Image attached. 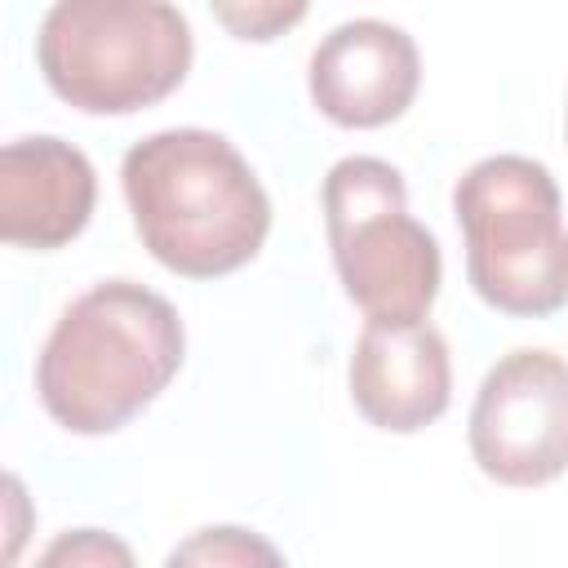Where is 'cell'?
<instances>
[{
  "label": "cell",
  "mask_w": 568,
  "mask_h": 568,
  "mask_svg": "<svg viewBox=\"0 0 568 568\" xmlns=\"http://www.w3.org/2000/svg\"><path fill=\"white\" fill-rule=\"evenodd\" d=\"M120 191L142 248L173 275L217 280L248 266L271 235V195L226 133L160 129L120 160Z\"/></svg>",
  "instance_id": "cell-1"
},
{
  "label": "cell",
  "mask_w": 568,
  "mask_h": 568,
  "mask_svg": "<svg viewBox=\"0 0 568 568\" xmlns=\"http://www.w3.org/2000/svg\"><path fill=\"white\" fill-rule=\"evenodd\" d=\"M182 355L186 328L164 293L98 280L53 320L36 355V399L71 435H111L169 390Z\"/></svg>",
  "instance_id": "cell-2"
},
{
  "label": "cell",
  "mask_w": 568,
  "mask_h": 568,
  "mask_svg": "<svg viewBox=\"0 0 568 568\" xmlns=\"http://www.w3.org/2000/svg\"><path fill=\"white\" fill-rule=\"evenodd\" d=\"M191 22L169 0H58L36 31V67L53 98L84 115H133L182 89Z\"/></svg>",
  "instance_id": "cell-3"
},
{
  "label": "cell",
  "mask_w": 568,
  "mask_h": 568,
  "mask_svg": "<svg viewBox=\"0 0 568 568\" xmlns=\"http://www.w3.org/2000/svg\"><path fill=\"white\" fill-rule=\"evenodd\" d=\"M470 288L501 315L568 306V226L555 173L532 155H484L453 186Z\"/></svg>",
  "instance_id": "cell-4"
},
{
  "label": "cell",
  "mask_w": 568,
  "mask_h": 568,
  "mask_svg": "<svg viewBox=\"0 0 568 568\" xmlns=\"http://www.w3.org/2000/svg\"><path fill=\"white\" fill-rule=\"evenodd\" d=\"M320 204L337 284L364 320H426L444 253L435 231L408 213L404 173L377 155H346L324 173Z\"/></svg>",
  "instance_id": "cell-5"
},
{
  "label": "cell",
  "mask_w": 568,
  "mask_h": 568,
  "mask_svg": "<svg viewBox=\"0 0 568 568\" xmlns=\"http://www.w3.org/2000/svg\"><path fill=\"white\" fill-rule=\"evenodd\" d=\"M466 444L501 488H541L568 470V359L546 346L506 351L479 382Z\"/></svg>",
  "instance_id": "cell-6"
},
{
  "label": "cell",
  "mask_w": 568,
  "mask_h": 568,
  "mask_svg": "<svg viewBox=\"0 0 568 568\" xmlns=\"http://www.w3.org/2000/svg\"><path fill=\"white\" fill-rule=\"evenodd\" d=\"M422 89L417 40L386 18H346L306 62L311 106L337 129H382L399 120Z\"/></svg>",
  "instance_id": "cell-7"
},
{
  "label": "cell",
  "mask_w": 568,
  "mask_h": 568,
  "mask_svg": "<svg viewBox=\"0 0 568 568\" xmlns=\"http://www.w3.org/2000/svg\"><path fill=\"white\" fill-rule=\"evenodd\" d=\"M346 390L355 413L386 435H417L448 413L453 359L448 342L430 320H364Z\"/></svg>",
  "instance_id": "cell-8"
},
{
  "label": "cell",
  "mask_w": 568,
  "mask_h": 568,
  "mask_svg": "<svg viewBox=\"0 0 568 568\" xmlns=\"http://www.w3.org/2000/svg\"><path fill=\"white\" fill-rule=\"evenodd\" d=\"M98 204L93 160L53 133L13 138L0 151V240L9 248L71 244Z\"/></svg>",
  "instance_id": "cell-9"
},
{
  "label": "cell",
  "mask_w": 568,
  "mask_h": 568,
  "mask_svg": "<svg viewBox=\"0 0 568 568\" xmlns=\"http://www.w3.org/2000/svg\"><path fill=\"white\" fill-rule=\"evenodd\" d=\"M164 568H288V559L248 524H204L169 550Z\"/></svg>",
  "instance_id": "cell-10"
},
{
  "label": "cell",
  "mask_w": 568,
  "mask_h": 568,
  "mask_svg": "<svg viewBox=\"0 0 568 568\" xmlns=\"http://www.w3.org/2000/svg\"><path fill=\"white\" fill-rule=\"evenodd\" d=\"M31 568H138L133 546L106 528H67L44 541Z\"/></svg>",
  "instance_id": "cell-11"
},
{
  "label": "cell",
  "mask_w": 568,
  "mask_h": 568,
  "mask_svg": "<svg viewBox=\"0 0 568 568\" xmlns=\"http://www.w3.org/2000/svg\"><path fill=\"white\" fill-rule=\"evenodd\" d=\"M213 18L235 40H275L280 31L306 18V4H217Z\"/></svg>",
  "instance_id": "cell-12"
},
{
  "label": "cell",
  "mask_w": 568,
  "mask_h": 568,
  "mask_svg": "<svg viewBox=\"0 0 568 568\" xmlns=\"http://www.w3.org/2000/svg\"><path fill=\"white\" fill-rule=\"evenodd\" d=\"M4 506H9V550H4V568H13L18 564V550H22V510H27V493H22V479L18 475H9L4 479Z\"/></svg>",
  "instance_id": "cell-13"
}]
</instances>
